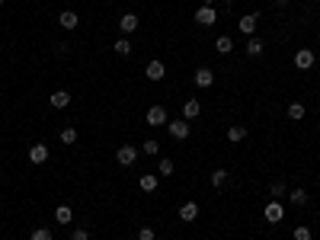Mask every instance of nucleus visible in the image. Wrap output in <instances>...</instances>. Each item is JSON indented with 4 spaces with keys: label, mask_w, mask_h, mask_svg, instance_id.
<instances>
[{
    "label": "nucleus",
    "mask_w": 320,
    "mask_h": 240,
    "mask_svg": "<svg viewBox=\"0 0 320 240\" xmlns=\"http://www.w3.org/2000/svg\"><path fill=\"white\" fill-rule=\"evenodd\" d=\"M263 218L269 221V224H279V221L285 218V208H282V202H266V208H263Z\"/></svg>",
    "instance_id": "nucleus-1"
},
{
    "label": "nucleus",
    "mask_w": 320,
    "mask_h": 240,
    "mask_svg": "<svg viewBox=\"0 0 320 240\" xmlns=\"http://www.w3.org/2000/svg\"><path fill=\"white\" fill-rule=\"evenodd\" d=\"M167 128H170V135H173L176 141H186V138H189V132H192L186 118H176V122H167Z\"/></svg>",
    "instance_id": "nucleus-2"
},
{
    "label": "nucleus",
    "mask_w": 320,
    "mask_h": 240,
    "mask_svg": "<svg viewBox=\"0 0 320 240\" xmlns=\"http://www.w3.org/2000/svg\"><path fill=\"white\" fill-rule=\"evenodd\" d=\"M116 160H119L122 167H132L135 160H138V148H132V144H122V148L116 151Z\"/></svg>",
    "instance_id": "nucleus-3"
},
{
    "label": "nucleus",
    "mask_w": 320,
    "mask_h": 240,
    "mask_svg": "<svg viewBox=\"0 0 320 240\" xmlns=\"http://www.w3.org/2000/svg\"><path fill=\"white\" fill-rule=\"evenodd\" d=\"M195 23H198V26H215V23H218L215 7H198V10H195Z\"/></svg>",
    "instance_id": "nucleus-4"
},
{
    "label": "nucleus",
    "mask_w": 320,
    "mask_h": 240,
    "mask_svg": "<svg viewBox=\"0 0 320 240\" xmlns=\"http://www.w3.org/2000/svg\"><path fill=\"white\" fill-rule=\"evenodd\" d=\"M167 122H170V115H167V109H163V106H151L148 109V125L157 128V125H167Z\"/></svg>",
    "instance_id": "nucleus-5"
},
{
    "label": "nucleus",
    "mask_w": 320,
    "mask_h": 240,
    "mask_svg": "<svg viewBox=\"0 0 320 240\" xmlns=\"http://www.w3.org/2000/svg\"><path fill=\"white\" fill-rule=\"evenodd\" d=\"M211 83H215V71H211V67H198V71H195V87L208 90Z\"/></svg>",
    "instance_id": "nucleus-6"
},
{
    "label": "nucleus",
    "mask_w": 320,
    "mask_h": 240,
    "mask_svg": "<svg viewBox=\"0 0 320 240\" xmlns=\"http://www.w3.org/2000/svg\"><path fill=\"white\" fill-rule=\"evenodd\" d=\"M295 67H298V71H307V67H314V51H310V48H301L298 55H295Z\"/></svg>",
    "instance_id": "nucleus-7"
},
{
    "label": "nucleus",
    "mask_w": 320,
    "mask_h": 240,
    "mask_svg": "<svg viewBox=\"0 0 320 240\" xmlns=\"http://www.w3.org/2000/svg\"><path fill=\"white\" fill-rule=\"evenodd\" d=\"M144 74H148V80H163V77H167V67H163V61H148Z\"/></svg>",
    "instance_id": "nucleus-8"
},
{
    "label": "nucleus",
    "mask_w": 320,
    "mask_h": 240,
    "mask_svg": "<svg viewBox=\"0 0 320 240\" xmlns=\"http://www.w3.org/2000/svg\"><path fill=\"white\" fill-rule=\"evenodd\" d=\"M256 23H259V13H247L237 26H240V32H244V36H253V32H256Z\"/></svg>",
    "instance_id": "nucleus-9"
},
{
    "label": "nucleus",
    "mask_w": 320,
    "mask_h": 240,
    "mask_svg": "<svg viewBox=\"0 0 320 240\" xmlns=\"http://www.w3.org/2000/svg\"><path fill=\"white\" fill-rule=\"evenodd\" d=\"M58 23H61V29H77L80 16H77L74 10H64V13H58Z\"/></svg>",
    "instance_id": "nucleus-10"
},
{
    "label": "nucleus",
    "mask_w": 320,
    "mask_h": 240,
    "mask_svg": "<svg viewBox=\"0 0 320 240\" xmlns=\"http://www.w3.org/2000/svg\"><path fill=\"white\" fill-rule=\"evenodd\" d=\"M179 218H183L186 224H189V221H195L198 218V205L195 202H183V205H179Z\"/></svg>",
    "instance_id": "nucleus-11"
},
{
    "label": "nucleus",
    "mask_w": 320,
    "mask_h": 240,
    "mask_svg": "<svg viewBox=\"0 0 320 240\" xmlns=\"http://www.w3.org/2000/svg\"><path fill=\"white\" fill-rule=\"evenodd\" d=\"M29 160H32V164H45V160H48V148H45V144H32V148H29Z\"/></svg>",
    "instance_id": "nucleus-12"
},
{
    "label": "nucleus",
    "mask_w": 320,
    "mask_h": 240,
    "mask_svg": "<svg viewBox=\"0 0 320 240\" xmlns=\"http://www.w3.org/2000/svg\"><path fill=\"white\" fill-rule=\"evenodd\" d=\"M48 102H51L55 109H64L67 102H71V93H67V90H55V93L48 96Z\"/></svg>",
    "instance_id": "nucleus-13"
},
{
    "label": "nucleus",
    "mask_w": 320,
    "mask_h": 240,
    "mask_svg": "<svg viewBox=\"0 0 320 240\" xmlns=\"http://www.w3.org/2000/svg\"><path fill=\"white\" fill-rule=\"evenodd\" d=\"M119 29H122L125 36H132V32L138 29V16H135V13H125L122 20H119Z\"/></svg>",
    "instance_id": "nucleus-14"
},
{
    "label": "nucleus",
    "mask_w": 320,
    "mask_h": 240,
    "mask_svg": "<svg viewBox=\"0 0 320 240\" xmlns=\"http://www.w3.org/2000/svg\"><path fill=\"white\" fill-rule=\"evenodd\" d=\"M198 112H202V102L198 99H186L183 102V118H195Z\"/></svg>",
    "instance_id": "nucleus-15"
},
{
    "label": "nucleus",
    "mask_w": 320,
    "mask_h": 240,
    "mask_svg": "<svg viewBox=\"0 0 320 240\" xmlns=\"http://www.w3.org/2000/svg\"><path fill=\"white\" fill-rule=\"evenodd\" d=\"M247 55H250V58H259V55H263V39L250 36V39H247Z\"/></svg>",
    "instance_id": "nucleus-16"
},
{
    "label": "nucleus",
    "mask_w": 320,
    "mask_h": 240,
    "mask_svg": "<svg viewBox=\"0 0 320 240\" xmlns=\"http://www.w3.org/2000/svg\"><path fill=\"white\" fill-rule=\"evenodd\" d=\"M71 218H74V211L67 208V205H58V208H55V221H58V224H71Z\"/></svg>",
    "instance_id": "nucleus-17"
},
{
    "label": "nucleus",
    "mask_w": 320,
    "mask_h": 240,
    "mask_svg": "<svg viewBox=\"0 0 320 240\" xmlns=\"http://www.w3.org/2000/svg\"><path fill=\"white\" fill-rule=\"evenodd\" d=\"M244 138H247V128H244V125H231V128H228V141L237 144V141H244Z\"/></svg>",
    "instance_id": "nucleus-18"
},
{
    "label": "nucleus",
    "mask_w": 320,
    "mask_h": 240,
    "mask_svg": "<svg viewBox=\"0 0 320 240\" xmlns=\"http://www.w3.org/2000/svg\"><path fill=\"white\" fill-rule=\"evenodd\" d=\"M112 48H116V55H132V42H128V39H116V42H112Z\"/></svg>",
    "instance_id": "nucleus-19"
},
{
    "label": "nucleus",
    "mask_w": 320,
    "mask_h": 240,
    "mask_svg": "<svg viewBox=\"0 0 320 240\" xmlns=\"http://www.w3.org/2000/svg\"><path fill=\"white\" fill-rule=\"evenodd\" d=\"M141 189H144V192H154V189H157V173H144V176H141Z\"/></svg>",
    "instance_id": "nucleus-20"
},
{
    "label": "nucleus",
    "mask_w": 320,
    "mask_h": 240,
    "mask_svg": "<svg viewBox=\"0 0 320 240\" xmlns=\"http://www.w3.org/2000/svg\"><path fill=\"white\" fill-rule=\"evenodd\" d=\"M215 48H218L221 55H228V51L234 48V39H231V36H218V42H215Z\"/></svg>",
    "instance_id": "nucleus-21"
},
{
    "label": "nucleus",
    "mask_w": 320,
    "mask_h": 240,
    "mask_svg": "<svg viewBox=\"0 0 320 240\" xmlns=\"http://www.w3.org/2000/svg\"><path fill=\"white\" fill-rule=\"evenodd\" d=\"M288 202H291V205H307V192H304V189H291V192H288Z\"/></svg>",
    "instance_id": "nucleus-22"
},
{
    "label": "nucleus",
    "mask_w": 320,
    "mask_h": 240,
    "mask_svg": "<svg viewBox=\"0 0 320 240\" xmlns=\"http://www.w3.org/2000/svg\"><path fill=\"white\" fill-rule=\"evenodd\" d=\"M288 118H291V122H301V118H304V106H301V102H291V106H288Z\"/></svg>",
    "instance_id": "nucleus-23"
},
{
    "label": "nucleus",
    "mask_w": 320,
    "mask_h": 240,
    "mask_svg": "<svg viewBox=\"0 0 320 240\" xmlns=\"http://www.w3.org/2000/svg\"><path fill=\"white\" fill-rule=\"evenodd\" d=\"M141 151H144V154H151V157H157V154H160V141H154V138H148V141L141 144Z\"/></svg>",
    "instance_id": "nucleus-24"
},
{
    "label": "nucleus",
    "mask_w": 320,
    "mask_h": 240,
    "mask_svg": "<svg viewBox=\"0 0 320 240\" xmlns=\"http://www.w3.org/2000/svg\"><path fill=\"white\" fill-rule=\"evenodd\" d=\"M224 183H228V170H215V173H211V186H215V189H221Z\"/></svg>",
    "instance_id": "nucleus-25"
},
{
    "label": "nucleus",
    "mask_w": 320,
    "mask_h": 240,
    "mask_svg": "<svg viewBox=\"0 0 320 240\" xmlns=\"http://www.w3.org/2000/svg\"><path fill=\"white\" fill-rule=\"evenodd\" d=\"M74 141H77V128H71V125L61 128V144H74Z\"/></svg>",
    "instance_id": "nucleus-26"
},
{
    "label": "nucleus",
    "mask_w": 320,
    "mask_h": 240,
    "mask_svg": "<svg viewBox=\"0 0 320 240\" xmlns=\"http://www.w3.org/2000/svg\"><path fill=\"white\" fill-rule=\"evenodd\" d=\"M160 176H173V160L170 157H160V170H157Z\"/></svg>",
    "instance_id": "nucleus-27"
},
{
    "label": "nucleus",
    "mask_w": 320,
    "mask_h": 240,
    "mask_svg": "<svg viewBox=\"0 0 320 240\" xmlns=\"http://www.w3.org/2000/svg\"><path fill=\"white\" fill-rule=\"evenodd\" d=\"M29 240H55V237H51V230H48V227H36Z\"/></svg>",
    "instance_id": "nucleus-28"
},
{
    "label": "nucleus",
    "mask_w": 320,
    "mask_h": 240,
    "mask_svg": "<svg viewBox=\"0 0 320 240\" xmlns=\"http://www.w3.org/2000/svg\"><path fill=\"white\" fill-rule=\"evenodd\" d=\"M310 237H314V234H310V227H304V224L295 227V240H310Z\"/></svg>",
    "instance_id": "nucleus-29"
},
{
    "label": "nucleus",
    "mask_w": 320,
    "mask_h": 240,
    "mask_svg": "<svg viewBox=\"0 0 320 240\" xmlns=\"http://www.w3.org/2000/svg\"><path fill=\"white\" fill-rule=\"evenodd\" d=\"M71 240H90V234H86V227H74L71 230Z\"/></svg>",
    "instance_id": "nucleus-30"
},
{
    "label": "nucleus",
    "mask_w": 320,
    "mask_h": 240,
    "mask_svg": "<svg viewBox=\"0 0 320 240\" xmlns=\"http://www.w3.org/2000/svg\"><path fill=\"white\" fill-rule=\"evenodd\" d=\"M138 240H154V227H141L138 230Z\"/></svg>",
    "instance_id": "nucleus-31"
},
{
    "label": "nucleus",
    "mask_w": 320,
    "mask_h": 240,
    "mask_svg": "<svg viewBox=\"0 0 320 240\" xmlns=\"http://www.w3.org/2000/svg\"><path fill=\"white\" fill-rule=\"evenodd\" d=\"M272 195H275V199H282V195H285V183H272Z\"/></svg>",
    "instance_id": "nucleus-32"
},
{
    "label": "nucleus",
    "mask_w": 320,
    "mask_h": 240,
    "mask_svg": "<svg viewBox=\"0 0 320 240\" xmlns=\"http://www.w3.org/2000/svg\"><path fill=\"white\" fill-rule=\"evenodd\" d=\"M211 4H215V0H205V7H211Z\"/></svg>",
    "instance_id": "nucleus-33"
},
{
    "label": "nucleus",
    "mask_w": 320,
    "mask_h": 240,
    "mask_svg": "<svg viewBox=\"0 0 320 240\" xmlns=\"http://www.w3.org/2000/svg\"><path fill=\"white\" fill-rule=\"evenodd\" d=\"M4 4H7V0H0V7H4Z\"/></svg>",
    "instance_id": "nucleus-34"
}]
</instances>
